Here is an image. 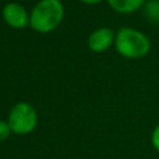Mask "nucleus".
<instances>
[{
	"label": "nucleus",
	"instance_id": "3",
	"mask_svg": "<svg viewBox=\"0 0 159 159\" xmlns=\"http://www.w3.org/2000/svg\"><path fill=\"white\" fill-rule=\"evenodd\" d=\"M39 116L32 104L29 102H17L15 103L7 116V123L14 134L26 135L35 130L37 127Z\"/></svg>",
	"mask_w": 159,
	"mask_h": 159
},
{
	"label": "nucleus",
	"instance_id": "4",
	"mask_svg": "<svg viewBox=\"0 0 159 159\" xmlns=\"http://www.w3.org/2000/svg\"><path fill=\"white\" fill-rule=\"evenodd\" d=\"M1 15L4 21L11 29L21 30L30 25V12L20 2L16 1L6 2L1 10Z\"/></svg>",
	"mask_w": 159,
	"mask_h": 159
},
{
	"label": "nucleus",
	"instance_id": "6",
	"mask_svg": "<svg viewBox=\"0 0 159 159\" xmlns=\"http://www.w3.org/2000/svg\"><path fill=\"white\" fill-rule=\"evenodd\" d=\"M145 0H107L111 9L119 14H132L144 5Z\"/></svg>",
	"mask_w": 159,
	"mask_h": 159
},
{
	"label": "nucleus",
	"instance_id": "7",
	"mask_svg": "<svg viewBox=\"0 0 159 159\" xmlns=\"http://www.w3.org/2000/svg\"><path fill=\"white\" fill-rule=\"evenodd\" d=\"M145 16L155 24H159V0H150L144 5Z\"/></svg>",
	"mask_w": 159,
	"mask_h": 159
},
{
	"label": "nucleus",
	"instance_id": "5",
	"mask_svg": "<svg viewBox=\"0 0 159 159\" xmlns=\"http://www.w3.org/2000/svg\"><path fill=\"white\" fill-rule=\"evenodd\" d=\"M116 32L111 27H98L92 31L88 36L87 45L92 52L102 53L109 50L114 45Z\"/></svg>",
	"mask_w": 159,
	"mask_h": 159
},
{
	"label": "nucleus",
	"instance_id": "8",
	"mask_svg": "<svg viewBox=\"0 0 159 159\" xmlns=\"http://www.w3.org/2000/svg\"><path fill=\"white\" fill-rule=\"evenodd\" d=\"M11 133H12V130H11L7 120L0 119V142L6 140L11 135Z\"/></svg>",
	"mask_w": 159,
	"mask_h": 159
},
{
	"label": "nucleus",
	"instance_id": "2",
	"mask_svg": "<svg viewBox=\"0 0 159 159\" xmlns=\"http://www.w3.org/2000/svg\"><path fill=\"white\" fill-rule=\"evenodd\" d=\"M114 47L122 57L128 60H139L149 53L152 43L144 32L134 27L125 26L120 27L116 32Z\"/></svg>",
	"mask_w": 159,
	"mask_h": 159
},
{
	"label": "nucleus",
	"instance_id": "9",
	"mask_svg": "<svg viewBox=\"0 0 159 159\" xmlns=\"http://www.w3.org/2000/svg\"><path fill=\"white\" fill-rule=\"evenodd\" d=\"M150 140H152L153 148L159 153V124L154 128V130L152 133V137H150Z\"/></svg>",
	"mask_w": 159,
	"mask_h": 159
},
{
	"label": "nucleus",
	"instance_id": "1",
	"mask_svg": "<svg viewBox=\"0 0 159 159\" xmlns=\"http://www.w3.org/2000/svg\"><path fill=\"white\" fill-rule=\"evenodd\" d=\"M65 17V6L61 0H40L30 12V27L39 34L56 30Z\"/></svg>",
	"mask_w": 159,
	"mask_h": 159
},
{
	"label": "nucleus",
	"instance_id": "10",
	"mask_svg": "<svg viewBox=\"0 0 159 159\" xmlns=\"http://www.w3.org/2000/svg\"><path fill=\"white\" fill-rule=\"evenodd\" d=\"M80 1L84 5H97V4H101L103 0H80Z\"/></svg>",
	"mask_w": 159,
	"mask_h": 159
}]
</instances>
